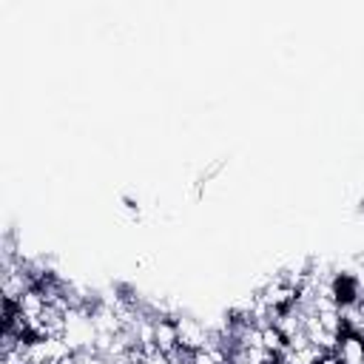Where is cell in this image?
<instances>
[{"label":"cell","mask_w":364,"mask_h":364,"mask_svg":"<svg viewBox=\"0 0 364 364\" xmlns=\"http://www.w3.org/2000/svg\"><path fill=\"white\" fill-rule=\"evenodd\" d=\"M176 321V333H179V347L193 353V350H202L208 341H210V330L193 318V316H173Z\"/></svg>","instance_id":"cell-1"},{"label":"cell","mask_w":364,"mask_h":364,"mask_svg":"<svg viewBox=\"0 0 364 364\" xmlns=\"http://www.w3.org/2000/svg\"><path fill=\"white\" fill-rule=\"evenodd\" d=\"M154 344L168 355L179 347V333H176V321L173 318H165V316L154 318Z\"/></svg>","instance_id":"cell-2"},{"label":"cell","mask_w":364,"mask_h":364,"mask_svg":"<svg viewBox=\"0 0 364 364\" xmlns=\"http://www.w3.org/2000/svg\"><path fill=\"white\" fill-rule=\"evenodd\" d=\"M336 355L341 358V364H364V338L355 333H344Z\"/></svg>","instance_id":"cell-3"},{"label":"cell","mask_w":364,"mask_h":364,"mask_svg":"<svg viewBox=\"0 0 364 364\" xmlns=\"http://www.w3.org/2000/svg\"><path fill=\"white\" fill-rule=\"evenodd\" d=\"M17 304H20V313H26L28 318H40V316H43V310L48 307V304H46V296L40 293V287L26 290V293L17 299Z\"/></svg>","instance_id":"cell-4"},{"label":"cell","mask_w":364,"mask_h":364,"mask_svg":"<svg viewBox=\"0 0 364 364\" xmlns=\"http://www.w3.org/2000/svg\"><path fill=\"white\" fill-rule=\"evenodd\" d=\"M262 347L267 353H279L282 355L287 350V338L282 336V330L276 324H267V327H262Z\"/></svg>","instance_id":"cell-5"},{"label":"cell","mask_w":364,"mask_h":364,"mask_svg":"<svg viewBox=\"0 0 364 364\" xmlns=\"http://www.w3.org/2000/svg\"><path fill=\"white\" fill-rule=\"evenodd\" d=\"M324 355H327V350H321V347H318V344H313V341H310L304 350H299V353H296V358H299L301 364H321V358H324Z\"/></svg>","instance_id":"cell-6"},{"label":"cell","mask_w":364,"mask_h":364,"mask_svg":"<svg viewBox=\"0 0 364 364\" xmlns=\"http://www.w3.org/2000/svg\"><path fill=\"white\" fill-rule=\"evenodd\" d=\"M191 364H213V358H210V353L202 347V350H193V353H191Z\"/></svg>","instance_id":"cell-7"}]
</instances>
